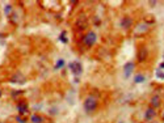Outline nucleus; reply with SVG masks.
I'll return each instance as SVG.
<instances>
[{
    "label": "nucleus",
    "mask_w": 164,
    "mask_h": 123,
    "mask_svg": "<svg viewBox=\"0 0 164 123\" xmlns=\"http://www.w3.org/2000/svg\"><path fill=\"white\" fill-rule=\"evenodd\" d=\"M135 69V63L134 62H128L123 64L122 67V73H123V79H130L131 76H133V72Z\"/></svg>",
    "instance_id": "3"
},
{
    "label": "nucleus",
    "mask_w": 164,
    "mask_h": 123,
    "mask_svg": "<svg viewBox=\"0 0 164 123\" xmlns=\"http://www.w3.org/2000/svg\"><path fill=\"white\" fill-rule=\"evenodd\" d=\"M16 121H17L18 123H27V119H24L21 115H17V116H16Z\"/></svg>",
    "instance_id": "18"
},
{
    "label": "nucleus",
    "mask_w": 164,
    "mask_h": 123,
    "mask_svg": "<svg viewBox=\"0 0 164 123\" xmlns=\"http://www.w3.org/2000/svg\"><path fill=\"white\" fill-rule=\"evenodd\" d=\"M68 67H70V71L75 75V76H80L83 73V66H81V63L79 60H75V62H71L68 64Z\"/></svg>",
    "instance_id": "5"
},
{
    "label": "nucleus",
    "mask_w": 164,
    "mask_h": 123,
    "mask_svg": "<svg viewBox=\"0 0 164 123\" xmlns=\"http://www.w3.org/2000/svg\"><path fill=\"white\" fill-rule=\"evenodd\" d=\"M97 42V34L94 31H88V33L83 37V43L87 47H92L94 46Z\"/></svg>",
    "instance_id": "2"
},
{
    "label": "nucleus",
    "mask_w": 164,
    "mask_h": 123,
    "mask_svg": "<svg viewBox=\"0 0 164 123\" xmlns=\"http://www.w3.org/2000/svg\"><path fill=\"white\" fill-rule=\"evenodd\" d=\"M83 107H84V111L87 114H91V113H94L99 107V101L94 96H88L85 97V100L83 102Z\"/></svg>",
    "instance_id": "1"
},
{
    "label": "nucleus",
    "mask_w": 164,
    "mask_h": 123,
    "mask_svg": "<svg viewBox=\"0 0 164 123\" xmlns=\"http://www.w3.org/2000/svg\"><path fill=\"white\" fill-rule=\"evenodd\" d=\"M16 109H17L18 115H27L29 113V105L25 101H18L16 105Z\"/></svg>",
    "instance_id": "7"
},
{
    "label": "nucleus",
    "mask_w": 164,
    "mask_h": 123,
    "mask_svg": "<svg viewBox=\"0 0 164 123\" xmlns=\"http://www.w3.org/2000/svg\"><path fill=\"white\" fill-rule=\"evenodd\" d=\"M4 13L7 16H11L12 15V4H7L4 7Z\"/></svg>",
    "instance_id": "15"
},
{
    "label": "nucleus",
    "mask_w": 164,
    "mask_h": 123,
    "mask_svg": "<svg viewBox=\"0 0 164 123\" xmlns=\"http://www.w3.org/2000/svg\"><path fill=\"white\" fill-rule=\"evenodd\" d=\"M155 76H156L159 80H164V71H162V69H156Z\"/></svg>",
    "instance_id": "16"
},
{
    "label": "nucleus",
    "mask_w": 164,
    "mask_h": 123,
    "mask_svg": "<svg viewBox=\"0 0 164 123\" xmlns=\"http://www.w3.org/2000/svg\"><path fill=\"white\" fill-rule=\"evenodd\" d=\"M0 123H4V122H0Z\"/></svg>",
    "instance_id": "25"
},
{
    "label": "nucleus",
    "mask_w": 164,
    "mask_h": 123,
    "mask_svg": "<svg viewBox=\"0 0 164 123\" xmlns=\"http://www.w3.org/2000/svg\"><path fill=\"white\" fill-rule=\"evenodd\" d=\"M159 69L164 71V62H162V63H160V66H159Z\"/></svg>",
    "instance_id": "20"
},
{
    "label": "nucleus",
    "mask_w": 164,
    "mask_h": 123,
    "mask_svg": "<svg viewBox=\"0 0 164 123\" xmlns=\"http://www.w3.org/2000/svg\"><path fill=\"white\" fill-rule=\"evenodd\" d=\"M133 80H134L135 84H142V83L146 81V76L142 75V73H138V75L134 76V79H133Z\"/></svg>",
    "instance_id": "13"
},
{
    "label": "nucleus",
    "mask_w": 164,
    "mask_h": 123,
    "mask_svg": "<svg viewBox=\"0 0 164 123\" xmlns=\"http://www.w3.org/2000/svg\"><path fill=\"white\" fill-rule=\"evenodd\" d=\"M162 106V98L157 94H155V96H152L150 98V107H152V109H159Z\"/></svg>",
    "instance_id": "9"
},
{
    "label": "nucleus",
    "mask_w": 164,
    "mask_h": 123,
    "mask_svg": "<svg viewBox=\"0 0 164 123\" xmlns=\"http://www.w3.org/2000/svg\"><path fill=\"white\" fill-rule=\"evenodd\" d=\"M0 96H2V92H0Z\"/></svg>",
    "instance_id": "24"
},
{
    "label": "nucleus",
    "mask_w": 164,
    "mask_h": 123,
    "mask_svg": "<svg viewBox=\"0 0 164 123\" xmlns=\"http://www.w3.org/2000/svg\"><path fill=\"white\" fill-rule=\"evenodd\" d=\"M119 123H125V122H122V121H121V122H119Z\"/></svg>",
    "instance_id": "23"
},
{
    "label": "nucleus",
    "mask_w": 164,
    "mask_h": 123,
    "mask_svg": "<svg viewBox=\"0 0 164 123\" xmlns=\"http://www.w3.org/2000/svg\"><path fill=\"white\" fill-rule=\"evenodd\" d=\"M156 3H157V2H150V4H151V7H155V5H156Z\"/></svg>",
    "instance_id": "21"
},
{
    "label": "nucleus",
    "mask_w": 164,
    "mask_h": 123,
    "mask_svg": "<svg viewBox=\"0 0 164 123\" xmlns=\"http://www.w3.org/2000/svg\"><path fill=\"white\" fill-rule=\"evenodd\" d=\"M21 93H22L21 90H17V92H16V90H13V92H12V96L15 97V96H18V94H21Z\"/></svg>",
    "instance_id": "19"
},
{
    "label": "nucleus",
    "mask_w": 164,
    "mask_h": 123,
    "mask_svg": "<svg viewBox=\"0 0 164 123\" xmlns=\"http://www.w3.org/2000/svg\"><path fill=\"white\" fill-rule=\"evenodd\" d=\"M144 121L146 122H152L155 119V116H156V110L152 109V107H148L146 111H144Z\"/></svg>",
    "instance_id": "10"
},
{
    "label": "nucleus",
    "mask_w": 164,
    "mask_h": 123,
    "mask_svg": "<svg viewBox=\"0 0 164 123\" xmlns=\"http://www.w3.org/2000/svg\"><path fill=\"white\" fill-rule=\"evenodd\" d=\"M59 41H62L63 43H67V42H68V40L66 38V31H62V33H60V35H59Z\"/></svg>",
    "instance_id": "17"
},
{
    "label": "nucleus",
    "mask_w": 164,
    "mask_h": 123,
    "mask_svg": "<svg viewBox=\"0 0 164 123\" xmlns=\"http://www.w3.org/2000/svg\"><path fill=\"white\" fill-rule=\"evenodd\" d=\"M162 118H163V122H164V113L162 114Z\"/></svg>",
    "instance_id": "22"
},
{
    "label": "nucleus",
    "mask_w": 164,
    "mask_h": 123,
    "mask_svg": "<svg viewBox=\"0 0 164 123\" xmlns=\"http://www.w3.org/2000/svg\"><path fill=\"white\" fill-rule=\"evenodd\" d=\"M148 30H150V24L148 22H146V21H144V22H139L134 28V34L135 35H143V34H146Z\"/></svg>",
    "instance_id": "4"
},
{
    "label": "nucleus",
    "mask_w": 164,
    "mask_h": 123,
    "mask_svg": "<svg viewBox=\"0 0 164 123\" xmlns=\"http://www.w3.org/2000/svg\"><path fill=\"white\" fill-rule=\"evenodd\" d=\"M65 64H66L65 59H63V58H59V59L56 60V63H55V67H54V69H60V68H63V67H65Z\"/></svg>",
    "instance_id": "14"
},
{
    "label": "nucleus",
    "mask_w": 164,
    "mask_h": 123,
    "mask_svg": "<svg viewBox=\"0 0 164 123\" xmlns=\"http://www.w3.org/2000/svg\"><path fill=\"white\" fill-rule=\"evenodd\" d=\"M11 81L12 83H17V84H24L25 83V76L21 75V73H16L15 76H12Z\"/></svg>",
    "instance_id": "11"
},
{
    "label": "nucleus",
    "mask_w": 164,
    "mask_h": 123,
    "mask_svg": "<svg viewBox=\"0 0 164 123\" xmlns=\"http://www.w3.org/2000/svg\"><path fill=\"white\" fill-rule=\"evenodd\" d=\"M30 122L31 123H43V118H42V115L33 114L30 116Z\"/></svg>",
    "instance_id": "12"
},
{
    "label": "nucleus",
    "mask_w": 164,
    "mask_h": 123,
    "mask_svg": "<svg viewBox=\"0 0 164 123\" xmlns=\"http://www.w3.org/2000/svg\"><path fill=\"white\" fill-rule=\"evenodd\" d=\"M133 24H134V21L130 16H123L121 18V21H119V26H121L122 29H125V30H129V29L133 28Z\"/></svg>",
    "instance_id": "6"
},
{
    "label": "nucleus",
    "mask_w": 164,
    "mask_h": 123,
    "mask_svg": "<svg viewBox=\"0 0 164 123\" xmlns=\"http://www.w3.org/2000/svg\"><path fill=\"white\" fill-rule=\"evenodd\" d=\"M87 25H88V17H87L84 13H81V15L78 17V20H76V26H78L79 29H85Z\"/></svg>",
    "instance_id": "8"
}]
</instances>
